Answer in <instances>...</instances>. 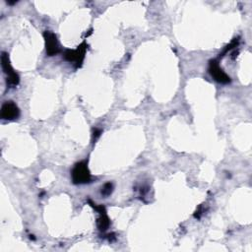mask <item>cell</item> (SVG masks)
Returning <instances> with one entry per match:
<instances>
[{
  "mask_svg": "<svg viewBox=\"0 0 252 252\" xmlns=\"http://www.w3.org/2000/svg\"><path fill=\"white\" fill-rule=\"evenodd\" d=\"M71 176L74 184H86L91 182L92 175L87 162L85 160L77 162L71 171Z\"/></svg>",
  "mask_w": 252,
  "mask_h": 252,
  "instance_id": "6da1fadb",
  "label": "cell"
},
{
  "mask_svg": "<svg viewBox=\"0 0 252 252\" xmlns=\"http://www.w3.org/2000/svg\"><path fill=\"white\" fill-rule=\"evenodd\" d=\"M1 65H2V69L6 75V84L7 87L9 88H15L16 86H18L19 82H20V77L18 75V73L13 69L11 63H10V59L8 56V53L6 52H2L1 55Z\"/></svg>",
  "mask_w": 252,
  "mask_h": 252,
  "instance_id": "7a4b0ae2",
  "label": "cell"
},
{
  "mask_svg": "<svg viewBox=\"0 0 252 252\" xmlns=\"http://www.w3.org/2000/svg\"><path fill=\"white\" fill-rule=\"evenodd\" d=\"M88 44L83 41L76 49H67L64 52V58L66 61L73 63L76 68H80L85 59Z\"/></svg>",
  "mask_w": 252,
  "mask_h": 252,
  "instance_id": "3957f363",
  "label": "cell"
},
{
  "mask_svg": "<svg viewBox=\"0 0 252 252\" xmlns=\"http://www.w3.org/2000/svg\"><path fill=\"white\" fill-rule=\"evenodd\" d=\"M209 72L212 75V77L220 84H228L230 82L229 76L220 67L218 60L213 59L209 63Z\"/></svg>",
  "mask_w": 252,
  "mask_h": 252,
  "instance_id": "277c9868",
  "label": "cell"
},
{
  "mask_svg": "<svg viewBox=\"0 0 252 252\" xmlns=\"http://www.w3.org/2000/svg\"><path fill=\"white\" fill-rule=\"evenodd\" d=\"M43 38L45 42V50L48 56H54L60 51L59 43L57 40V36L54 32L50 31H45L43 32Z\"/></svg>",
  "mask_w": 252,
  "mask_h": 252,
  "instance_id": "5b68a950",
  "label": "cell"
},
{
  "mask_svg": "<svg viewBox=\"0 0 252 252\" xmlns=\"http://www.w3.org/2000/svg\"><path fill=\"white\" fill-rule=\"evenodd\" d=\"M0 116L4 120H15L20 116V109L14 101H5L2 104Z\"/></svg>",
  "mask_w": 252,
  "mask_h": 252,
  "instance_id": "8992f818",
  "label": "cell"
},
{
  "mask_svg": "<svg viewBox=\"0 0 252 252\" xmlns=\"http://www.w3.org/2000/svg\"><path fill=\"white\" fill-rule=\"evenodd\" d=\"M89 202H90L91 206L99 215V217L97 219V221H96L97 227L99 228L100 231H105L109 227V225H110V220H109V218H108V216L106 214V210H105L104 206H102V205H95V204L92 203L91 201H89Z\"/></svg>",
  "mask_w": 252,
  "mask_h": 252,
  "instance_id": "52a82bcc",
  "label": "cell"
},
{
  "mask_svg": "<svg viewBox=\"0 0 252 252\" xmlns=\"http://www.w3.org/2000/svg\"><path fill=\"white\" fill-rule=\"evenodd\" d=\"M112 190H113V185H112V183L107 182V183H105V184L101 187V194H102L103 196H108V195L111 194Z\"/></svg>",
  "mask_w": 252,
  "mask_h": 252,
  "instance_id": "ba28073f",
  "label": "cell"
},
{
  "mask_svg": "<svg viewBox=\"0 0 252 252\" xmlns=\"http://www.w3.org/2000/svg\"><path fill=\"white\" fill-rule=\"evenodd\" d=\"M100 133H101V130L96 129V128H95V129H94V141L99 137Z\"/></svg>",
  "mask_w": 252,
  "mask_h": 252,
  "instance_id": "9c48e42d",
  "label": "cell"
}]
</instances>
